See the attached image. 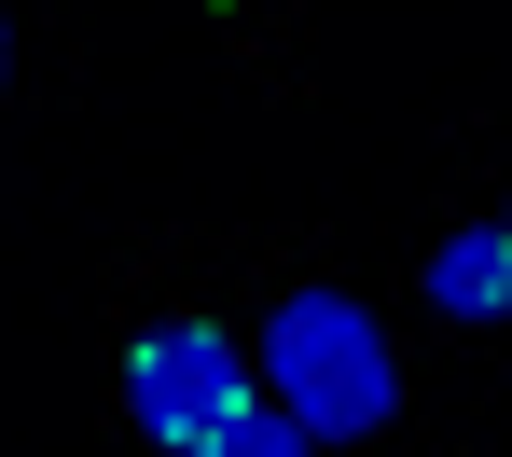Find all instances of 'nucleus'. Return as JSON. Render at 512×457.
Wrapping results in <instances>:
<instances>
[{
  "instance_id": "nucleus-1",
  "label": "nucleus",
  "mask_w": 512,
  "mask_h": 457,
  "mask_svg": "<svg viewBox=\"0 0 512 457\" xmlns=\"http://www.w3.org/2000/svg\"><path fill=\"white\" fill-rule=\"evenodd\" d=\"M250 374H263V402H277L305 444H374L388 402H402V361H388L374 305H346V291H291V305L263 319Z\"/></svg>"
},
{
  "instance_id": "nucleus-2",
  "label": "nucleus",
  "mask_w": 512,
  "mask_h": 457,
  "mask_svg": "<svg viewBox=\"0 0 512 457\" xmlns=\"http://www.w3.org/2000/svg\"><path fill=\"white\" fill-rule=\"evenodd\" d=\"M250 402H263L250 347H236V333H208V319H180V333H153V347L125 361V416H139L153 444H180V457H208Z\"/></svg>"
},
{
  "instance_id": "nucleus-3",
  "label": "nucleus",
  "mask_w": 512,
  "mask_h": 457,
  "mask_svg": "<svg viewBox=\"0 0 512 457\" xmlns=\"http://www.w3.org/2000/svg\"><path fill=\"white\" fill-rule=\"evenodd\" d=\"M429 305H443V319H499L512 305V236L499 222H471V236L429 250Z\"/></svg>"
},
{
  "instance_id": "nucleus-4",
  "label": "nucleus",
  "mask_w": 512,
  "mask_h": 457,
  "mask_svg": "<svg viewBox=\"0 0 512 457\" xmlns=\"http://www.w3.org/2000/svg\"><path fill=\"white\" fill-rule=\"evenodd\" d=\"M208 457H319V444H305V430H291L277 402H250V416H236V430H222Z\"/></svg>"
},
{
  "instance_id": "nucleus-5",
  "label": "nucleus",
  "mask_w": 512,
  "mask_h": 457,
  "mask_svg": "<svg viewBox=\"0 0 512 457\" xmlns=\"http://www.w3.org/2000/svg\"><path fill=\"white\" fill-rule=\"evenodd\" d=\"M0 84H14V28H0Z\"/></svg>"
},
{
  "instance_id": "nucleus-6",
  "label": "nucleus",
  "mask_w": 512,
  "mask_h": 457,
  "mask_svg": "<svg viewBox=\"0 0 512 457\" xmlns=\"http://www.w3.org/2000/svg\"><path fill=\"white\" fill-rule=\"evenodd\" d=\"M499 236H512V222H499Z\"/></svg>"
}]
</instances>
